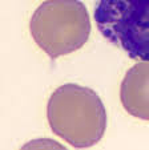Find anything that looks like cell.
Instances as JSON below:
<instances>
[{
	"mask_svg": "<svg viewBox=\"0 0 149 150\" xmlns=\"http://www.w3.org/2000/svg\"><path fill=\"white\" fill-rule=\"evenodd\" d=\"M47 118L52 132L75 147H89L103 138L107 110L93 89L64 84L49 97Z\"/></svg>",
	"mask_w": 149,
	"mask_h": 150,
	"instance_id": "6da1fadb",
	"label": "cell"
},
{
	"mask_svg": "<svg viewBox=\"0 0 149 150\" xmlns=\"http://www.w3.org/2000/svg\"><path fill=\"white\" fill-rule=\"evenodd\" d=\"M31 36L51 59L80 49L91 35V20L80 0H47L29 23Z\"/></svg>",
	"mask_w": 149,
	"mask_h": 150,
	"instance_id": "7a4b0ae2",
	"label": "cell"
},
{
	"mask_svg": "<svg viewBox=\"0 0 149 150\" xmlns=\"http://www.w3.org/2000/svg\"><path fill=\"white\" fill-rule=\"evenodd\" d=\"M97 29L132 60H149V0H96Z\"/></svg>",
	"mask_w": 149,
	"mask_h": 150,
	"instance_id": "3957f363",
	"label": "cell"
},
{
	"mask_svg": "<svg viewBox=\"0 0 149 150\" xmlns=\"http://www.w3.org/2000/svg\"><path fill=\"white\" fill-rule=\"evenodd\" d=\"M120 100L130 116L149 121V60L137 62L127 72L121 82Z\"/></svg>",
	"mask_w": 149,
	"mask_h": 150,
	"instance_id": "277c9868",
	"label": "cell"
}]
</instances>
